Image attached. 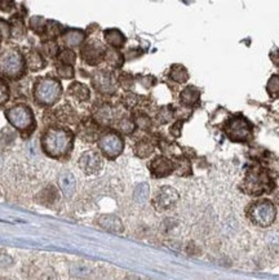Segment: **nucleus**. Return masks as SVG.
Returning <instances> with one entry per match:
<instances>
[{
	"mask_svg": "<svg viewBox=\"0 0 279 280\" xmlns=\"http://www.w3.org/2000/svg\"><path fill=\"white\" fill-rule=\"evenodd\" d=\"M40 146L47 156L61 159L69 155L74 146V133L62 127H51L43 133Z\"/></svg>",
	"mask_w": 279,
	"mask_h": 280,
	"instance_id": "1",
	"label": "nucleus"
},
{
	"mask_svg": "<svg viewBox=\"0 0 279 280\" xmlns=\"http://www.w3.org/2000/svg\"><path fill=\"white\" fill-rule=\"evenodd\" d=\"M26 69L25 56L20 49L11 47L0 53V76L4 79H20L25 75Z\"/></svg>",
	"mask_w": 279,
	"mask_h": 280,
	"instance_id": "2",
	"label": "nucleus"
},
{
	"mask_svg": "<svg viewBox=\"0 0 279 280\" xmlns=\"http://www.w3.org/2000/svg\"><path fill=\"white\" fill-rule=\"evenodd\" d=\"M33 96L37 104L47 107L53 106L57 104L62 96V86L57 79H53L49 76L39 78L34 83Z\"/></svg>",
	"mask_w": 279,
	"mask_h": 280,
	"instance_id": "3",
	"label": "nucleus"
},
{
	"mask_svg": "<svg viewBox=\"0 0 279 280\" xmlns=\"http://www.w3.org/2000/svg\"><path fill=\"white\" fill-rule=\"evenodd\" d=\"M273 177L269 171L264 168H253L247 173L243 181V191L252 196H258L262 194H269L274 190Z\"/></svg>",
	"mask_w": 279,
	"mask_h": 280,
	"instance_id": "4",
	"label": "nucleus"
},
{
	"mask_svg": "<svg viewBox=\"0 0 279 280\" xmlns=\"http://www.w3.org/2000/svg\"><path fill=\"white\" fill-rule=\"evenodd\" d=\"M7 120L12 125L13 128L17 129L21 133H33L37 128V122L34 116L33 110L26 104L13 105L8 110H6Z\"/></svg>",
	"mask_w": 279,
	"mask_h": 280,
	"instance_id": "5",
	"label": "nucleus"
},
{
	"mask_svg": "<svg viewBox=\"0 0 279 280\" xmlns=\"http://www.w3.org/2000/svg\"><path fill=\"white\" fill-rule=\"evenodd\" d=\"M247 216H248L249 221L255 223L256 226L269 227L275 221L276 208L274 203L264 199V200H258L251 204L248 212H247Z\"/></svg>",
	"mask_w": 279,
	"mask_h": 280,
	"instance_id": "6",
	"label": "nucleus"
},
{
	"mask_svg": "<svg viewBox=\"0 0 279 280\" xmlns=\"http://www.w3.org/2000/svg\"><path fill=\"white\" fill-rule=\"evenodd\" d=\"M98 147L103 155L109 159H115L124 150V141L116 132H106L98 138Z\"/></svg>",
	"mask_w": 279,
	"mask_h": 280,
	"instance_id": "7",
	"label": "nucleus"
},
{
	"mask_svg": "<svg viewBox=\"0 0 279 280\" xmlns=\"http://www.w3.org/2000/svg\"><path fill=\"white\" fill-rule=\"evenodd\" d=\"M225 132L228 137L234 142H243L251 137L252 127L246 119L242 116H234L229 119V122L225 125Z\"/></svg>",
	"mask_w": 279,
	"mask_h": 280,
	"instance_id": "8",
	"label": "nucleus"
},
{
	"mask_svg": "<svg viewBox=\"0 0 279 280\" xmlns=\"http://www.w3.org/2000/svg\"><path fill=\"white\" fill-rule=\"evenodd\" d=\"M105 53H106V48L96 39L89 40L80 48V57L89 66H97L100 62H102L105 60Z\"/></svg>",
	"mask_w": 279,
	"mask_h": 280,
	"instance_id": "9",
	"label": "nucleus"
},
{
	"mask_svg": "<svg viewBox=\"0 0 279 280\" xmlns=\"http://www.w3.org/2000/svg\"><path fill=\"white\" fill-rule=\"evenodd\" d=\"M179 199L180 195L176 189H173L171 186H162L161 189L155 192L153 205L158 212H164L175 207Z\"/></svg>",
	"mask_w": 279,
	"mask_h": 280,
	"instance_id": "10",
	"label": "nucleus"
},
{
	"mask_svg": "<svg viewBox=\"0 0 279 280\" xmlns=\"http://www.w3.org/2000/svg\"><path fill=\"white\" fill-rule=\"evenodd\" d=\"M92 86L98 93L112 95L116 91V82L111 73L106 70L96 71L92 76Z\"/></svg>",
	"mask_w": 279,
	"mask_h": 280,
	"instance_id": "11",
	"label": "nucleus"
},
{
	"mask_svg": "<svg viewBox=\"0 0 279 280\" xmlns=\"http://www.w3.org/2000/svg\"><path fill=\"white\" fill-rule=\"evenodd\" d=\"M78 165L85 174H96L102 169L103 159L100 152L88 150L82 154L78 160Z\"/></svg>",
	"mask_w": 279,
	"mask_h": 280,
	"instance_id": "12",
	"label": "nucleus"
},
{
	"mask_svg": "<svg viewBox=\"0 0 279 280\" xmlns=\"http://www.w3.org/2000/svg\"><path fill=\"white\" fill-rule=\"evenodd\" d=\"M149 169L152 172V176L155 178H163L170 176L172 172L176 171V164L167 156L158 155L153 159L149 164Z\"/></svg>",
	"mask_w": 279,
	"mask_h": 280,
	"instance_id": "13",
	"label": "nucleus"
},
{
	"mask_svg": "<svg viewBox=\"0 0 279 280\" xmlns=\"http://www.w3.org/2000/svg\"><path fill=\"white\" fill-rule=\"evenodd\" d=\"M61 40L66 48H78V47H82L85 42V33L79 29H67L61 35Z\"/></svg>",
	"mask_w": 279,
	"mask_h": 280,
	"instance_id": "14",
	"label": "nucleus"
},
{
	"mask_svg": "<svg viewBox=\"0 0 279 280\" xmlns=\"http://www.w3.org/2000/svg\"><path fill=\"white\" fill-rule=\"evenodd\" d=\"M97 223L106 231L114 232V234H121L124 231V225L121 219L115 214H102L98 217Z\"/></svg>",
	"mask_w": 279,
	"mask_h": 280,
	"instance_id": "15",
	"label": "nucleus"
},
{
	"mask_svg": "<svg viewBox=\"0 0 279 280\" xmlns=\"http://www.w3.org/2000/svg\"><path fill=\"white\" fill-rule=\"evenodd\" d=\"M58 186L66 198H71L76 189V180L71 172L64 171L58 176Z\"/></svg>",
	"mask_w": 279,
	"mask_h": 280,
	"instance_id": "16",
	"label": "nucleus"
},
{
	"mask_svg": "<svg viewBox=\"0 0 279 280\" xmlns=\"http://www.w3.org/2000/svg\"><path fill=\"white\" fill-rule=\"evenodd\" d=\"M53 116L56 122L62 123V124H75L78 122V115L74 111V109L70 105H61L56 110H53Z\"/></svg>",
	"mask_w": 279,
	"mask_h": 280,
	"instance_id": "17",
	"label": "nucleus"
},
{
	"mask_svg": "<svg viewBox=\"0 0 279 280\" xmlns=\"http://www.w3.org/2000/svg\"><path fill=\"white\" fill-rule=\"evenodd\" d=\"M8 21H10L11 25V39H24L26 33H28V28H26V24L24 21V17L15 13Z\"/></svg>",
	"mask_w": 279,
	"mask_h": 280,
	"instance_id": "18",
	"label": "nucleus"
},
{
	"mask_svg": "<svg viewBox=\"0 0 279 280\" xmlns=\"http://www.w3.org/2000/svg\"><path fill=\"white\" fill-rule=\"evenodd\" d=\"M25 61H26V67H28L30 71H33V73L43 70V69L47 66L46 58H44V56H43L39 51H37V49L30 51V52L26 55V57H25Z\"/></svg>",
	"mask_w": 279,
	"mask_h": 280,
	"instance_id": "19",
	"label": "nucleus"
},
{
	"mask_svg": "<svg viewBox=\"0 0 279 280\" xmlns=\"http://www.w3.org/2000/svg\"><path fill=\"white\" fill-rule=\"evenodd\" d=\"M98 124L93 119H87L79 125V136L87 142H92L98 134Z\"/></svg>",
	"mask_w": 279,
	"mask_h": 280,
	"instance_id": "20",
	"label": "nucleus"
},
{
	"mask_svg": "<svg viewBox=\"0 0 279 280\" xmlns=\"http://www.w3.org/2000/svg\"><path fill=\"white\" fill-rule=\"evenodd\" d=\"M67 95L70 97H73L74 100L79 101V102H85L91 98V91L85 84L80 82H74L70 84L69 91H67Z\"/></svg>",
	"mask_w": 279,
	"mask_h": 280,
	"instance_id": "21",
	"label": "nucleus"
},
{
	"mask_svg": "<svg viewBox=\"0 0 279 280\" xmlns=\"http://www.w3.org/2000/svg\"><path fill=\"white\" fill-rule=\"evenodd\" d=\"M103 38L106 40V43L114 49L121 48L125 43L124 34L121 33L120 30H118V29H107V30H105L103 31Z\"/></svg>",
	"mask_w": 279,
	"mask_h": 280,
	"instance_id": "22",
	"label": "nucleus"
},
{
	"mask_svg": "<svg viewBox=\"0 0 279 280\" xmlns=\"http://www.w3.org/2000/svg\"><path fill=\"white\" fill-rule=\"evenodd\" d=\"M200 93L195 87H186L185 89H182L180 93V102L184 106H195L199 102Z\"/></svg>",
	"mask_w": 279,
	"mask_h": 280,
	"instance_id": "23",
	"label": "nucleus"
},
{
	"mask_svg": "<svg viewBox=\"0 0 279 280\" xmlns=\"http://www.w3.org/2000/svg\"><path fill=\"white\" fill-rule=\"evenodd\" d=\"M168 78L173 82L182 84V83L188 82L189 73L186 70V67L182 66V65H172L170 73H168Z\"/></svg>",
	"mask_w": 279,
	"mask_h": 280,
	"instance_id": "24",
	"label": "nucleus"
},
{
	"mask_svg": "<svg viewBox=\"0 0 279 280\" xmlns=\"http://www.w3.org/2000/svg\"><path fill=\"white\" fill-rule=\"evenodd\" d=\"M105 61L114 69H120L124 64V56L119 52V49L109 48L105 53Z\"/></svg>",
	"mask_w": 279,
	"mask_h": 280,
	"instance_id": "25",
	"label": "nucleus"
},
{
	"mask_svg": "<svg viewBox=\"0 0 279 280\" xmlns=\"http://www.w3.org/2000/svg\"><path fill=\"white\" fill-rule=\"evenodd\" d=\"M154 152V145L149 140H140L134 145V154L138 158L144 159L150 156Z\"/></svg>",
	"mask_w": 279,
	"mask_h": 280,
	"instance_id": "26",
	"label": "nucleus"
},
{
	"mask_svg": "<svg viewBox=\"0 0 279 280\" xmlns=\"http://www.w3.org/2000/svg\"><path fill=\"white\" fill-rule=\"evenodd\" d=\"M64 28L62 25L58 24L57 21H48L47 22V29L44 33V40H56L58 37H61L64 34Z\"/></svg>",
	"mask_w": 279,
	"mask_h": 280,
	"instance_id": "27",
	"label": "nucleus"
},
{
	"mask_svg": "<svg viewBox=\"0 0 279 280\" xmlns=\"http://www.w3.org/2000/svg\"><path fill=\"white\" fill-rule=\"evenodd\" d=\"M47 20L42 16H33L29 21V29L31 31L37 34V35H40V37H44V33H46L47 29Z\"/></svg>",
	"mask_w": 279,
	"mask_h": 280,
	"instance_id": "28",
	"label": "nucleus"
},
{
	"mask_svg": "<svg viewBox=\"0 0 279 280\" xmlns=\"http://www.w3.org/2000/svg\"><path fill=\"white\" fill-rule=\"evenodd\" d=\"M58 199V191L53 186H48L46 189H43L39 194L40 204L52 205Z\"/></svg>",
	"mask_w": 279,
	"mask_h": 280,
	"instance_id": "29",
	"label": "nucleus"
},
{
	"mask_svg": "<svg viewBox=\"0 0 279 280\" xmlns=\"http://www.w3.org/2000/svg\"><path fill=\"white\" fill-rule=\"evenodd\" d=\"M43 56H47V57H56L58 56V52H60V48H58V44L56 40H43L42 46H40Z\"/></svg>",
	"mask_w": 279,
	"mask_h": 280,
	"instance_id": "30",
	"label": "nucleus"
},
{
	"mask_svg": "<svg viewBox=\"0 0 279 280\" xmlns=\"http://www.w3.org/2000/svg\"><path fill=\"white\" fill-rule=\"evenodd\" d=\"M57 58L58 61H60V64L67 65V66H74L76 62L75 52H74L73 49H69V48L61 49L60 52H58Z\"/></svg>",
	"mask_w": 279,
	"mask_h": 280,
	"instance_id": "31",
	"label": "nucleus"
},
{
	"mask_svg": "<svg viewBox=\"0 0 279 280\" xmlns=\"http://www.w3.org/2000/svg\"><path fill=\"white\" fill-rule=\"evenodd\" d=\"M149 192H150V187L148 183H140L136 189H134L133 199L137 201V203L143 204V203H145V201L148 200V198H149Z\"/></svg>",
	"mask_w": 279,
	"mask_h": 280,
	"instance_id": "32",
	"label": "nucleus"
},
{
	"mask_svg": "<svg viewBox=\"0 0 279 280\" xmlns=\"http://www.w3.org/2000/svg\"><path fill=\"white\" fill-rule=\"evenodd\" d=\"M56 73L60 76L61 79L70 80L74 79V75H75V71H74L73 66H67L64 64H57L56 65Z\"/></svg>",
	"mask_w": 279,
	"mask_h": 280,
	"instance_id": "33",
	"label": "nucleus"
},
{
	"mask_svg": "<svg viewBox=\"0 0 279 280\" xmlns=\"http://www.w3.org/2000/svg\"><path fill=\"white\" fill-rule=\"evenodd\" d=\"M173 115H175V110H172L171 106H164L157 113V120L161 124H167L168 122L172 120Z\"/></svg>",
	"mask_w": 279,
	"mask_h": 280,
	"instance_id": "34",
	"label": "nucleus"
},
{
	"mask_svg": "<svg viewBox=\"0 0 279 280\" xmlns=\"http://www.w3.org/2000/svg\"><path fill=\"white\" fill-rule=\"evenodd\" d=\"M11 97V91L10 86H8V82L4 79L3 76H0V107L4 106V105L10 101Z\"/></svg>",
	"mask_w": 279,
	"mask_h": 280,
	"instance_id": "35",
	"label": "nucleus"
},
{
	"mask_svg": "<svg viewBox=\"0 0 279 280\" xmlns=\"http://www.w3.org/2000/svg\"><path fill=\"white\" fill-rule=\"evenodd\" d=\"M134 125L138 127L140 129L148 131V129L152 128L153 122H152V119L146 115V114H137L136 118H134Z\"/></svg>",
	"mask_w": 279,
	"mask_h": 280,
	"instance_id": "36",
	"label": "nucleus"
},
{
	"mask_svg": "<svg viewBox=\"0 0 279 280\" xmlns=\"http://www.w3.org/2000/svg\"><path fill=\"white\" fill-rule=\"evenodd\" d=\"M267 93L271 98H276L279 97V76L278 75H273L270 78V80L267 82Z\"/></svg>",
	"mask_w": 279,
	"mask_h": 280,
	"instance_id": "37",
	"label": "nucleus"
},
{
	"mask_svg": "<svg viewBox=\"0 0 279 280\" xmlns=\"http://www.w3.org/2000/svg\"><path fill=\"white\" fill-rule=\"evenodd\" d=\"M175 164H176V172H179L181 176L190 174L191 165H190V163H189L188 159L180 158L179 160H177V163H175Z\"/></svg>",
	"mask_w": 279,
	"mask_h": 280,
	"instance_id": "38",
	"label": "nucleus"
},
{
	"mask_svg": "<svg viewBox=\"0 0 279 280\" xmlns=\"http://www.w3.org/2000/svg\"><path fill=\"white\" fill-rule=\"evenodd\" d=\"M133 83H134V79L133 76L130 75V74L123 73L119 75V84H120L124 89H127V91L133 87Z\"/></svg>",
	"mask_w": 279,
	"mask_h": 280,
	"instance_id": "39",
	"label": "nucleus"
},
{
	"mask_svg": "<svg viewBox=\"0 0 279 280\" xmlns=\"http://www.w3.org/2000/svg\"><path fill=\"white\" fill-rule=\"evenodd\" d=\"M0 38L11 39V25L8 20L0 19Z\"/></svg>",
	"mask_w": 279,
	"mask_h": 280,
	"instance_id": "40",
	"label": "nucleus"
},
{
	"mask_svg": "<svg viewBox=\"0 0 279 280\" xmlns=\"http://www.w3.org/2000/svg\"><path fill=\"white\" fill-rule=\"evenodd\" d=\"M118 128L120 129L121 132H124V133H132L134 129V123L132 120L127 118H123L120 119V122L118 124Z\"/></svg>",
	"mask_w": 279,
	"mask_h": 280,
	"instance_id": "41",
	"label": "nucleus"
},
{
	"mask_svg": "<svg viewBox=\"0 0 279 280\" xmlns=\"http://www.w3.org/2000/svg\"><path fill=\"white\" fill-rule=\"evenodd\" d=\"M140 102V97L134 93H127L124 96V104L127 107H134Z\"/></svg>",
	"mask_w": 279,
	"mask_h": 280,
	"instance_id": "42",
	"label": "nucleus"
},
{
	"mask_svg": "<svg viewBox=\"0 0 279 280\" xmlns=\"http://www.w3.org/2000/svg\"><path fill=\"white\" fill-rule=\"evenodd\" d=\"M17 10L16 8V4L13 2H0V11L2 12L10 13V15L13 16V12Z\"/></svg>",
	"mask_w": 279,
	"mask_h": 280,
	"instance_id": "43",
	"label": "nucleus"
},
{
	"mask_svg": "<svg viewBox=\"0 0 279 280\" xmlns=\"http://www.w3.org/2000/svg\"><path fill=\"white\" fill-rule=\"evenodd\" d=\"M182 124H184V120H179V122H176L175 124L172 125V127H171L170 132L173 137H180V136H181Z\"/></svg>",
	"mask_w": 279,
	"mask_h": 280,
	"instance_id": "44",
	"label": "nucleus"
},
{
	"mask_svg": "<svg viewBox=\"0 0 279 280\" xmlns=\"http://www.w3.org/2000/svg\"><path fill=\"white\" fill-rule=\"evenodd\" d=\"M12 258L7 254H0V267L2 268H7L8 266L12 265Z\"/></svg>",
	"mask_w": 279,
	"mask_h": 280,
	"instance_id": "45",
	"label": "nucleus"
},
{
	"mask_svg": "<svg viewBox=\"0 0 279 280\" xmlns=\"http://www.w3.org/2000/svg\"><path fill=\"white\" fill-rule=\"evenodd\" d=\"M140 83H141L144 87H146V88H150L152 86H154L155 78L154 76H145L143 79H140Z\"/></svg>",
	"mask_w": 279,
	"mask_h": 280,
	"instance_id": "46",
	"label": "nucleus"
},
{
	"mask_svg": "<svg viewBox=\"0 0 279 280\" xmlns=\"http://www.w3.org/2000/svg\"><path fill=\"white\" fill-rule=\"evenodd\" d=\"M0 280H10V279H0Z\"/></svg>",
	"mask_w": 279,
	"mask_h": 280,
	"instance_id": "47",
	"label": "nucleus"
},
{
	"mask_svg": "<svg viewBox=\"0 0 279 280\" xmlns=\"http://www.w3.org/2000/svg\"><path fill=\"white\" fill-rule=\"evenodd\" d=\"M0 43H2V38H0Z\"/></svg>",
	"mask_w": 279,
	"mask_h": 280,
	"instance_id": "48",
	"label": "nucleus"
}]
</instances>
